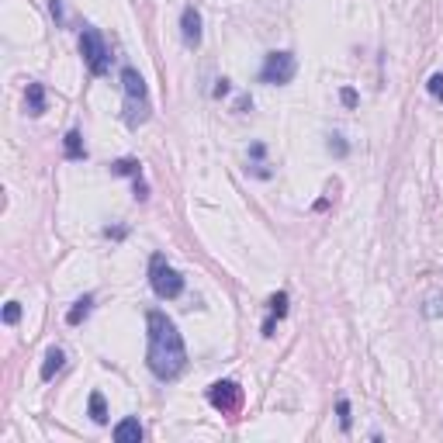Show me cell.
Segmentation results:
<instances>
[{
	"mask_svg": "<svg viewBox=\"0 0 443 443\" xmlns=\"http://www.w3.org/2000/svg\"><path fill=\"white\" fill-rule=\"evenodd\" d=\"M146 326H149V350H146L149 371L159 381H173L187 367L184 339H180V333H177V326H173V319L166 312H149Z\"/></svg>",
	"mask_w": 443,
	"mask_h": 443,
	"instance_id": "cell-1",
	"label": "cell"
},
{
	"mask_svg": "<svg viewBox=\"0 0 443 443\" xmlns=\"http://www.w3.org/2000/svg\"><path fill=\"white\" fill-rule=\"evenodd\" d=\"M121 87H125V121H128V128H139V125L149 118L146 80L139 77V70L125 66V70H121Z\"/></svg>",
	"mask_w": 443,
	"mask_h": 443,
	"instance_id": "cell-2",
	"label": "cell"
},
{
	"mask_svg": "<svg viewBox=\"0 0 443 443\" xmlns=\"http://www.w3.org/2000/svg\"><path fill=\"white\" fill-rule=\"evenodd\" d=\"M149 284H152L156 298H166V302L184 295V274L173 270V267L166 264L163 253H156V257L149 260Z\"/></svg>",
	"mask_w": 443,
	"mask_h": 443,
	"instance_id": "cell-3",
	"label": "cell"
},
{
	"mask_svg": "<svg viewBox=\"0 0 443 443\" xmlns=\"http://www.w3.org/2000/svg\"><path fill=\"white\" fill-rule=\"evenodd\" d=\"M80 52H83V63L90 66V73H94V77H104V73H108V66H111V52H108L104 35H101L97 28H83V35H80Z\"/></svg>",
	"mask_w": 443,
	"mask_h": 443,
	"instance_id": "cell-4",
	"label": "cell"
},
{
	"mask_svg": "<svg viewBox=\"0 0 443 443\" xmlns=\"http://www.w3.org/2000/svg\"><path fill=\"white\" fill-rule=\"evenodd\" d=\"M295 70H298V63H295L291 52H270V56L264 59V66H260V83L284 87V83L295 80Z\"/></svg>",
	"mask_w": 443,
	"mask_h": 443,
	"instance_id": "cell-5",
	"label": "cell"
},
{
	"mask_svg": "<svg viewBox=\"0 0 443 443\" xmlns=\"http://www.w3.org/2000/svg\"><path fill=\"white\" fill-rule=\"evenodd\" d=\"M208 402H211L222 415H233V412L239 408V402H243V388H239L236 381H215V384L208 388Z\"/></svg>",
	"mask_w": 443,
	"mask_h": 443,
	"instance_id": "cell-6",
	"label": "cell"
},
{
	"mask_svg": "<svg viewBox=\"0 0 443 443\" xmlns=\"http://www.w3.org/2000/svg\"><path fill=\"white\" fill-rule=\"evenodd\" d=\"M180 35H184V46L187 49H197L201 46V14H197V8H184V14H180Z\"/></svg>",
	"mask_w": 443,
	"mask_h": 443,
	"instance_id": "cell-7",
	"label": "cell"
},
{
	"mask_svg": "<svg viewBox=\"0 0 443 443\" xmlns=\"http://www.w3.org/2000/svg\"><path fill=\"white\" fill-rule=\"evenodd\" d=\"M115 440H118V443H139V440H142V422H139L135 415L121 419V422L115 426Z\"/></svg>",
	"mask_w": 443,
	"mask_h": 443,
	"instance_id": "cell-8",
	"label": "cell"
},
{
	"mask_svg": "<svg viewBox=\"0 0 443 443\" xmlns=\"http://www.w3.org/2000/svg\"><path fill=\"white\" fill-rule=\"evenodd\" d=\"M288 315V295L284 291H277L274 298H270V319L264 322V336H274V322L277 319H284Z\"/></svg>",
	"mask_w": 443,
	"mask_h": 443,
	"instance_id": "cell-9",
	"label": "cell"
},
{
	"mask_svg": "<svg viewBox=\"0 0 443 443\" xmlns=\"http://www.w3.org/2000/svg\"><path fill=\"white\" fill-rule=\"evenodd\" d=\"M25 104H28V115H32V118H39V115L46 111V87H42V83H28Z\"/></svg>",
	"mask_w": 443,
	"mask_h": 443,
	"instance_id": "cell-10",
	"label": "cell"
},
{
	"mask_svg": "<svg viewBox=\"0 0 443 443\" xmlns=\"http://www.w3.org/2000/svg\"><path fill=\"white\" fill-rule=\"evenodd\" d=\"M63 364H66V353H63L59 346H52V350L46 353V364H42V381H52V377L63 371Z\"/></svg>",
	"mask_w": 443,
	"mask_h": 443,
	"instance_id": "cell-11",
	"label": "cell"
},
{
	"mask_svg": "<svg viewBox=\"0 0 443 443\" xmlns=\"http://www.w3.org/2000/svg\"><path fill=\"white\" fill-rule=\"evenodd\" d=\"M63 149H66V159H83V156H87L83 135H80L77 128H70V132H66V139H63Z\"/></svg>",
	"mask_w": 443,
	"mask_h": 443,
	"instance_id": "cell-12",
	"label": "cell"
},
{
	"mask_svg": "<svg viewBox=\"0 0 443 443\" xmlns=\"http://www.w3.org/2000/svg\"><path fill=\"white\" fill-rule=\"evenodd\" d=\"M90 305H94V295H83V298H80V302H77V305L66 312V322H70V326H80V322L90 315Z\"/></svg>",
	"mask_w": 443,
	"mask_h": 443,
	"instance_id": "cell-13",
	"label": "cell"
},
{
	"mask_svg": "<svg viewBox=\"0 0 443 443\" xmlns=\"http://www.w3.org/2000/svg\"><path fill=\"white\" fill-rule=\"evenodd\" d=\"M90 419H94L97 426L108 422V405H104V395H101V391H90Z\"/></svg>",
	"mask_w": 443,
	"mask_h": 443,
	"instance_id": "cell-14",
	"label": "cell"
},
{
	"mask_svg": "<svg viewBox=\"0 0 443 443\" xmlns=\"http://www.w3.org/2000/svg\"><path fill=\"white\" fill-rule=\"evenodd\" d=\"M111 173H121V177L139 180L142 177V166H139V159H118V163H111Z\"/></svg>",
	"mask_w": 443,
	"mask_h": 443,
	"instance_id": "cell-15",
	"label": "cell"
},
{
	"mask_svg": "<svg viewBox=\"0 0 443 443\" xmlns=\"http://www.w3.org/2000/svg\"><path fill=\"white\" fill-rule=\"evenodd\" d=\"M422 315L426 319H443V295H429L426 305H422Z\"/></svg>",
	"mask_w": 443,
	"mask_h": 443,
	"instance_id": "cell-16",
	"label": "cell"
},
{
	"mask_svg": "<svg viewBox=\"0 0 443 443\" xmlns=\"http://www.w3.org/2000/svg\"><path fill=\"white\" fill-rule=\"evenodd\" d=\"M336 412H339V426H343V429H350V426H353V415H350V402H346V398H339V402H336Z\"/></svg>",
	"mask_w": 443,
	"mask_h": 443,
	"instance_id": "cell-17",
	"label": "cell"
},
{
	"mask_svg": "<svg viewBox=\"0 0 443 443\" xmlns=\"http://www.w3.org/2000/svg\"><path fill=\"white\" fill-rule=\"evenodd\" d=\"M426 90H429V97L443 101V73H433V77H429V83H426Z\"/></svg>",
	"mask_w": 443,
	"mask_h": 443,
	"instance_id": "cell-18",
	"label": "cell"
},
{
	"mask_svg": "<svg viewBox=\"0 0 443 443\" xmlns=\"http://www.w3.org/2000/svg\"><path fill=\"white\" fill-rule=\"evenodd\" d=\"M18 319H21V305H18V302H8V308H4V322H8V326H14Z\"/></svg>",
	"mask_w": 443,
	"mask_h": 443,
	"instance_id": "cell-19",
	"label": "cell"
},
{
	"mask_svg": "<svg viewBox=\"0 0 443 443\" xmlns=\"http://www.w3.org/2000/svg\"><path fill=\"white\" fill-rule=\"evenodd\" d=\"M339 101H343L346 108H357V104H360V97H357V90H350V87H343V90H339Z\"/></svg>",
	"mask_w": 443,
	"mask_h": 443,
	"instance_id": "cell-20",
	"label": "cell"
},
{
	"mask_svg": "<svg viewBox=\"0 0 443 443\" xmlns=\"http://www.w3.org/2000/svg\"><path fill=\"white\" fill-rule=\"evenodd\" d=\"M329 149H333L336 156H346V149H350V146L343 142V135H329Z\"/></svg>",
	"mask_w": 443,
	"mask_h": 443,
	"instance_id": "cell-21",
	"label": "cell"
},
{
	"mask_svg": "<svg viewBox=\"0 0 443 443\" xmlns=\"http://www.w3.org/2000/svg\"><path fill=\"white\" fill-rule=\"evenodd\" d=\"M222 94H229V80H218V87H215V97H222Z\"/></svg>",
	"mask_w": 443,
	"mask_h": 443,
	"instance_id": "cell-22",
	"label": "cell"
}]
</instances>
